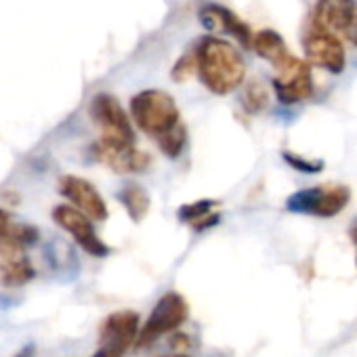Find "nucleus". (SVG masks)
<instances>
[{"label":"nucleus","mask_w":357,"mask_h":357,"mask_svg":"<svg viewBox=\"0 0 357 357\" xmlns=\"http://www.w3.org/2000/svg\"><path fill=\"white\" fill-rule=\"evenodd\" d=\"M357 9V0H317L313 11V24L334 32L344 34Z\"/></svg>","instance_id":"nucleus-14"},{"label":"nucleus","mask_w":357,"mask_h":357,"mask_svg":"<svg viewBox=\"0 0 357 357\" xmlns=\"http://www.w3.org/2000/svg\"><path fill=\"white\" fill-rule=\"evenodd\" d=\"M349 236H351V240H353V244L357 246V221L351 225V229H349Z\"/></svg>","instance_id":"nucleus-24"},{"label":"nucleus","mask_w":357,"mask_h":357,"mask_svg":"<svg viewBox=\"0 0 357 357\" xmlns=\"http://www.w3.org/2000/svg\"><path fill=\"white\" fill-rule=\"evenodd\" d=\"M252 49H255V53H257L261 59L269 61L273 68L280 66V63L290 55V51H288L284 38H282L278 32H273V30H261L259 34H255Z\"/></svg>","instance_id":"nucleus-17"},{"label":"nucleus","mask_w":357,"mask_h":357,"mask_svg":"<svg viewBox=\"0 0 357 357\" xmlns=\"http://www.w3.org/2000/svg\"><path fill=\"white\" fill-rule=\"evenodd\" d=\"M200 22L202 26H206L213 32H221V34H229L234 38L240 40L242 47L252 49V40L255 34L248 28V24H244L238 15H234L229 9L219 7V5H206L200 9Z\"/></svg>","instance_id":"nucleus-13"},{"label":"nucleus","mask_w":357,"mask_h":357,"mask_svg":"<svg viewBox=\"0 0 357 357\" xmlns=\"http://www.w3.org/2000/svg\"><path fill=\"white\" fill-rule=\"evenodd\" d=\"M162 357H188V355H162Z\"/></svg>","instance_id":"nucleus-26"},{"label":"nucleus","mask_w":357,"mask_h":357,"mask_svg":"<svg viewBox=\"0 0 357 357\" xmlns=\"http://www.w3.org/2000/svg\"><path fill=\"white\" fill-rule=\"evenodd\" d=\"M118 200L122 202V206L126 208L128 217L135 223H139L147 215V211H149V194L141 185H137V183H126L118 192Z\"/></svg>","instance_id":"nucleus-18"},{"label":"nucleus","mask_w":357,"mask_h":357,"mask_svg":"<svg viewBox=\"0 0 357 357\" xmlns=\"http://www.w3.org/2000/svg\"><path fill=\"white\" fill-rule=\"evenodd\" d=\"M190 315V307L185 303V298L176 292H166L160 296V301L155 303V307L151 309L145 326L139 330V336L135 340L137 349H147L149 344H153L162 334L172 332L181 326Z\"/></svg>","instance_id":"nucleus-4"},{"label":"nucleus","mask_w":357,"mask_h":357,"mask_svg":"<svg viewBox=\"0 0 357 357\" xmlns=\"http://www.w3.org/2000/svg\"><path fill=\"white\" fill-rule=\"evenodd\" d=\"M284 160L298 172H307V174H315L324 168V162L321 160H309V158H303L298 153H292V151H284L282 153Z\"/></svg>","instance_id":"nucleus-21"},{"label":"nucleus","mask_w":357,"mask_h":357,"mask_svg":"<svg viewBox=\"0 0 357 357\" xmlns=\"http://www.w3.org/2000/svg\"><path fill=\"white\" fill-rule=\"evenodd\" d=\"M139 315L135 311H116L99 328V347L91 357H124L139 336Z\"/></svg>","instance_id":"nucleus-6"},{"label":"nucleus","mask_w":357,"mask_h":357,"mask_svg":"<svg viewBox=\"0 0 357 357\" xmlns=\"http://www.w3.org/2000/svg\"><path fill=\"white\" fill-rule=\"evenodd\" d=\"M40 238L38 229L32 223H26L11 215L9 211L0 208V240L7 242H17L22 246H32Z\"/></svg>","instance_id":"nucleus-15"},{"label":"nucleus","mask_w":357,"mask_h":357,"mask_svg":"<svg viewBox=\"0 0 357 357\" xmlns=\"http://www.w3.org/2000/svg\"><path fill=\"white\" fill-rule=\"evenodd\" d=\"M273 93L284 105H294L311 97L313 93V78L311 68L303 59L294 57L292 53L275 66V76L271 80Z\"/></svg>","instance_id":"nucleus-7"},{"label":"nucleus","mask_w":357,"mask_h":357,"mask_svg":"<svg viewBox=\"0 0 357 357\" xmlns=\"http://www.w3.org/2000/svg\"><path fill=\"white\" fill-rule=\"evenodd\" d=\"M185 143H188V128H185V124L181 122V124H176L168 135H164V137L158 141V147L162 149V153H164L166 158H176L178 153L183 151Z\"/></svg>","instance_id":"nucleus-19"},{"label":"nucleus","mask_w":357,"mask_h":357,"mask_svg":"<svg viewBox=\"0 0 357 357\" xmlns=\"http://www.w3.org/2000/svg\"><path fill=\"white\" fill-rule=\"evenodd\" d=\"M59 192L66 200L72 202L78 211L89 215L93 221H105L107 219V204L103 196L97 192L93 183H89L82 176L66 174L59 181Z\"/></svg>","instance_id":"nucleus-10"},{"label":"nucleus","mask_w":357,"mask_h":357,"mask_svg":"<svg viewBox=\"0 0 357 357\" xmlns=\"http://www.w3.org/2000/svg\"><path fill=\"white\" fill-rule=\"evenodd\" d=\"M194 70L198 72L196 51H194V55H183L181 59L176 61V66H174V70H172V78H174L176 82H183V80H188V78L192 76Z\"/></svg>","instance_id":"nucleus-22"},{"label":"nucleus","mask_w":357,"mask_h":357,"mask_svg":"<svg viewBox=\"0 0 357 357\" xmlns=\"http://www.w3.org/2000/svg\"><path fill=\"white\" fill-rule=\"evenodd\" d=\"M130 116L135 124L155 141L168 135L176 124H181V114L174 99L158 89L137 93L130 99Z\"/></svg>","instance_id":"nucleus-2"},{"label":"nucleus","mask_w":357,"mask_h":357,"mask_svg":"<svg viewBox=\"0 0 357 357\" xmlns=\"http://www.w3.org/2000/svg\"><path fill=\"white\" fill-rule=\"evenodd\" d=\"M95 155L99 162H103L107 168H112L118 174H128V172H145L149 166V155L141 149L126 143H109L99 139L97 145L93 147Z\"/></svg>","instance_id":"nucleus-11"},{"label":"nucleus","mask_w":357,"mask_h":357,"mask_svg":"<svg viewBox=\"0 0 357 357\" xmlns=\"http://www.w3.org/2000/svg\"><path fill=\"white\" fill-rule=\"evenodd\" d=\"M32 355H34V349H32V347H26V349H24V351H20L15 357H32Z\"/></svg>","instance_id":"nucleus-25"},{"label":"nucleus","mask_w":357,"mask_h":357,"mask_svg":"<svg viewBox=\"0 0 357 357\" xmlns=\"http://www.w3.org/2000/svg\"><path fill=\"white\" fill-rule=\"evenodd\" d=\"M353 47H357V9H355V15H353V20H351V24H349V28L344 30V34H342Z\"/></svg>","instance_id":"nucleus-23"},{"label":"nucleus","mask_w":357,"mask_h":357,"mask_svg":"<svg viewBox=\"0 0 357 357\" xmlns=\"http://www.w3.org/2000/svg\"><path fill=\"white\" fill-rule=\"evenodd\" d=\"M303 47L313 66H317L330 74H340L344 70L347 55H344V49L334 32L313 24L303 38Z\"/></svg>","instance_id":"nucleus-9"},{"label":"nucleus","mask_w":357,"mask_h":357,"mask_svg":"<svg viewBox=\"0 0 357 357\" xmlns=\"http://www.w3.org/2000/svg\"><path fill=\"white\" fill-rule=\"evenodd\" d=\"M89 114L101 130L99 139L109 141V143H126V145L135 143L132 124H130L126 112L122 109L120 101L114 95H109V93L95 95L91 101Z\"/></svg>","instance_id":"nucleus-5"},{"label":"nucleus","mask_w":357,"mask_h":357,"mask_svg":"<svg viewBox=\"0 0 357 357\" xmlns=\"http://www.w3.org/2000/svg\"><path fill=\"white\" fill-rule=\"evenodd\" d=\"M53 221L68 231L74 242L89 252L91 257H107L109 248L107 244L97 236L93 219L89 215H84L82 211H78L76 206H68V204H59L53 208Z\"/></svg>","instance_id":"nucleus-8"},{"label":"nucleus","mask_w":357,"mask_h":357,"mask_svg":"<svg viewBox=\"0 0 357 357\" xmlns=\"http://www.w3.org/2000/svg\"><path fill=\"white\" fill-rule=\"evenodd\" d=\"M178 219L188 225H192L196 231H204V229H208L221 221L215 200H198V202L181 206L178 208Z\"/></svg>","instance_id":"nucleus-16"},{"label":"nucleus","mask_w":357,"mask_h":357,"mask_svg":"<svg viewBox=\"0 0 357 357\" xmlns=\"http://www.w3.org/2000/svg\"><path fill=\"white\" fill-rule=\"evenodd\" d=\"M34 278V267L17 242L0 240V282L5 286L17 288Z\"/></svg>","instance_id":"nucleus-12"},{"label":"nucleus","mask_w":357,"mask_h":357,"mask_svg":"<svg viewBox=\"0 0 357 357\" xmlns=\"http://www.w3.org/2000/svg\"><path fill=\"white\" fill-rule=\"evenodd\" d=\"M351 200V192L344 185H317L309 190L294 192L286 200V208L296 215H311L330 219L344 211Z\"/></svg>","instance_id":"nucleus-3"},{"label":"nucleus","mask_w":357,"mask_h":357,"mask_svg":"<svg viewBox=\"0 0 357 357\" xmlns=\"http://www.w3.org/2000/svg\"><path fill=\"white\" fill-rule=\"evenodd\" d=\"M244 107L250 112V114H257L261 112L265 105H267V89L259 82H250L248 89L244 91Z\"/></svg>","instance_id":"nucleus-20"},{"label":"nucleus","mask_w":357,"mask_h":357,"mask_svg":"<svg viewBox=\"0 0 357 357\" xmlns=\"http://www.w3.org/2000/svg\"><path fill=\"white\" fill-rule=\"evenodd\" d=\"M196 61L202 84L215 95L234 93L246 78L244 57L231 43L219 36H204L198 43Z\"/></svg>","instance_id":"nucleus-1"}]
</instances>
